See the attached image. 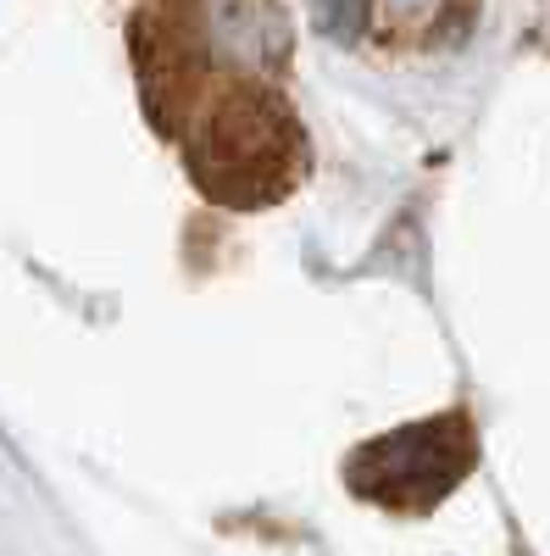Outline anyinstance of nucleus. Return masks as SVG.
Instances as JSON below:
<instances>
[{"label": "nucleus", "mask_w": 550, "mask_h": 556, "mask_svg": "<svg viewBox=\"0 0 550 556\" xmlns=\"http://www.w3.org/2000/svg\"><path fill=\"white\" fill-rule=\"evenodd\" d=\"M367 23V0H317V28L334 45H356Z\"/></svg>", "instance_id": "2"}, {"label": "nucleus", "mask_w": 550, "mask_h": 556, "mask_svg": "<svg viewBox=\"0 0 550 556\" xmlns=\"http://www.w3.org/2000/svg\"><path fill=\"white\" fill-rule=\"evenodd\" d=\"M468 468H473L468 424L462 417H429V424H411L361 445L350 456V490L379 506H400V513H429L445 490H456Z\"/></svg>", "instance_id": "1"}, {"label": "nucleus", "mask_w": 550, "mask_h": 556, "mask_svg": "<svg viewBox=\"0 0 550 556\" xmlns=\"http://www.w3.org/2000/svg\"><path fill=\"white\" fill-rule=\"evenodd\" d=\"M395 7H400V12H406V7H423V0H395Z\"/></svg>", "instance_id": "3"}]
</instances>
